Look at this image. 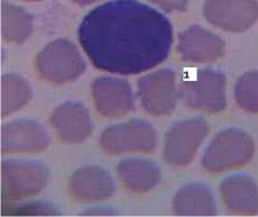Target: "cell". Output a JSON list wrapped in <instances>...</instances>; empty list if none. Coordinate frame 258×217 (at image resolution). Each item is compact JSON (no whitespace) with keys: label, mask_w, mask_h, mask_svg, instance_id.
I'll return each mask as SVG.
<instances>
[{"label":"cell","mask_w":258,"mask_h":217,"mask_svg":"<svg viewBox=\"0 0 258 217\" xmlns=\"http://www.w3.org/2000/svg\"><path fill=\"white\" fill-rule=\"evenodd\" d=\"M79 39L94 67L138 75L167 58L172 25L164 15L137 0H111L86 15Z\"/></svg>","instance_id":"1"},{"label":"cell","mask_w":258,"mask_h":217,"mask_svg":"<svg viewBox=\"0 0 258 217\" xmlns=\"http://www.w3.org/2000/svg\"><path fill=\"white\" fill-rule=\"evenodd\" d=\"M255 146L251 137L239 128L220 132L206 150L202 165L211 174L245 166L254 155Z\"/></svg>","instance_id":"2"},{"label":"cell","mask_w":258,"mask_h":217,"mask_svg":"<svg viewBox=\"0 0 258 217\" xmlns=\"http://www.w3.org/2000/svg\"><path fill=\"white\" fill-rule=\"evenodd\" d=\"M36 69L45 80L63 83L80 77L86 70V62L71 41L58 38L39 52Z\"/></svg>","instance_id":"3"},{"label":"cell","mask_w":258,"mask_h":217,"mask_svg":"<svg viewBox=\"0 0 258 217\" xmlns=\"http://www.w3.org/2000/svg\"><path fill=\"white\" fill-rule=\"evenodd\" d=\"M49 170L33 161L8 160L2 164L4 200H19L38 194L46 186Z\"/></svg>","instance_id":"4"},{"label":"cell","mask_w":258,"mask_h":217,"mask_svg":"<svg viewBox=\"0 0 258 217\" xmlns=\"http://www.w3.org/2000/svg\"><path fill=\"white\" fill-rule=\"evenodd\" d=\"M181 97L192 110L218 113L226 108V77L221 72L203 69L181 86Z\"/></svg>","instance_id":"5"},{"label":"cell","mask_w":258,"mask_h":217,"mask_svg":"<svg viewBox=\"0 0 258 217\" xmlns=\"http://www.w3.org/2000/svg\"><path fill=\"white\" fill-rule=\"evenodd\" d=\"M100 145L109 154L150 153L156 146V133L150 123L133 120L106 128L100 137Z\"/></svg>","instance_id":"6"},{"label":"cell","mask_w":258,"mask_h":217,"mask_svg":"<svg viewBox=\"0 0 258 217\" xmlns=\"http://www.w3.org/2000/svg\"><path fill=\"white\" fill-rule=\"evenodd\" d=\"M138 97L144 110L150 114L170 115L175 110L178 97L175 72L162 69L143 77L138 81Z\"/></svg>","instance_id":"7"},{"label":"cell","mask_w":258,"mask_h":217,"mask_svg":"<svg viewBox=\"0 0 258 217\" xmlns=\"http://www.w3.org/2000/svg\"><path fill=\"white\" fill-rule=\"evenodd\" d=\"M209 126L202 118H191L177 123L167 132L164 157L172 166H185L195 156Z\"/></svg>","instance_id":"8"},{"label":"cell","mask_w":258,"mask_h":217,"mask_svg":"<svg viewBox=\"0 0 258 217\" xmlns=\"http://www.w3.org/2000/svg\"><path fill=\"white\" fill-rule=\"evenodd\" d=\"M205 16L212 25L229 32H244L258 19L257 0H207Z\"/></svg>","instance_id":"9"},{"label":"cell","mask_w":258,"mask_h":217,"mask_svg":"<svg viewBox=\"0 0 258 217\" xmlns=\"http://www.w3.org/2000/svg\"><path fill=\"white\" fill-rule=\"evenodd\" d=\"M92 95L97 111L109 118L126 115L135 105L132 88L122 79L112 77L96 79L92 83Z\"/></svg>","instance_id":"10"},{"label":"cell","mask_w":258,"mask_h":217,"mask_svg":"<svg viewBox=\"0 0 258 217\" xmlns=\"http://www.w3.org/2000/svg\"><path fill=\"white\" fill-rule=\"evenodd\" d=\"M48 135L39 123L19 120L2 128L3 153H37L48 146Z\"/></svg>","instance_id":"11"},{"label":"cell","mask_w":258,"mask_h":217,"mask_svg":"<svg viewBox=\"0 0 258 217\" xmlns=\"http://www.w3.org/2000/svg\"><path fill=\"white\" fill-rule=\"evenodd\" d=\"M177 50L186 62L210 63L223 56L225 43L216 34L192 26L180 34Z\"/></svg>","instance_id":"12"},{"label":"cell","mask_w":258,"mask_h":217,"mask_svg":"<svg viewBox=\"0 0 258 217\" xmlns=\"http://www.w3.org/2000/svg\"><path fill=\"white\" fill-rule=\"evenodd\" d=\"M69 189L76 200L91 203L111 197L115 192V184L105 169L97 166H86L71 176Z\"/></svg>","instance_id":"13"},{"label":"cell","mask_w":258,"mask_h":217,"mask_svg":"<svg viewBox=\"0 0 258 217\" xmlns=\"http://www.w3.org/2000/svg\"><path fill=\"white\" fill-rule=\"evenodd\" d=\"M52 125L58 139L67 144H77L92 133V122L87 108L79 102L68 101L52 114Z\"/></svg>","instance_id":"14"},{"label":"cell","mask_w":258,"mask_h":217,"mask_svg":"<svg viewBox=\"0 0 258 217\" xmlns=\"http://www.w3.org/2000/svg\"><path fill=\"white\" fill-rule=\"evenodd\" d=\"M221 197L231 211L239 215L258 214V185L250 177L236 175L222 181Z\"/></svg>","instance_id":"15"},{"label":"cell","mask_w":258,"mask_h":217,"mask_svg":"<svg viewBox=\"0 0 258 217\" xmlns=\"http://www.w3.org/2000/svg\"><path fill=\"white\" fill-rule=\"evenodd\" d=\"M118 175L128 189L134 192H146L160 181L161 171L154 162L129 159L119 164Z\"/></svg>","instance_id":"16"},{"label":"cell","mask_w":258,"mask_h":217,"mask_svg":"<svg viewBox=\"0 0 258 217\" xmlns=\"http://www.w3.org/2000/svg\"><path fill=\"white\" fill-rule=\"evenodd\" d=\"M173 208L177 215H215L217 207L211 191L200 184H188L177 191Z\"/></svg>","instance_id":"17"},{"label":"cell","mask_w":258,"mask_h":217,"mask_svg":"<svg viewBox=\"0 0 258 217\" xmlns=\"http://www.w3.org/2000/svg\"><path fill=\"white\" fill-rule=\"evenodd\" d=\"M33 29V17L23 8L7 2L2 3L3 37L12 43H23Z\"/></svg>","instance_id":"18"},{"label":"cell","mask_w":258,"mask_h":217,"mask_svg":"<svg viewBox=\"0 0 258 217\" xmlns=\"http://www.w3.org/2000/svg\"><path fill=\"white\" fill-rule=\"evenodd\" d=\"M32 97V89L24 78L6 75L2 79V116L6 117L24 107Z\"/></svg>","instance_id":"19"},{"label":"cell","mask_w":258,"mask_h":217,"mask_svg":"<svg viewBox=\"0 0 258 217\" xmlns=\"http://www.w3.org/2000/svg\"><path fill=\"white\" fill-rule=\"evenodd\" d=\"M235 98L238 105L252 114H258V71H250L236 83Z\"/></svg>","instance_id":"20"},{"label":"cell","mask_w":258,"mask_h":217,"mask_svg":"<svg viewBox=\"0 0 258 217\" xmlns=\"http://www.w3.org/2000/svg\"><path fill=\"white\" fill-rule=\"evenodd\" d=\"M14 215H57L58 211L54 210V207L45 203H29L21 207H16Z\"/></svg>","instance_id":"21"},{"label":"cell","mask_w":258,"mask_h":217,"mask_svg":"<svg viewBox=\"0 0 258 217\" xmlns=\"http://www.w3.org/2000/svg\"><path fill=\"white\" fill-rule=\"evenodd\" d=\"M166 12H184L190 0H151Z\"/></svg>","instance_id":"22"},{"label":"cell","mask_w":258,"mask_h":217,"mask_svg":"<svg viewBox=\"0 0 258 217\" xmlns=\"http://www.w3.org/2000/svg\"><path fill=\"white\" fill-rule=\"evenodd\" d=\"M83 214H89V215H108V214H113L112 211H108V210H105V211H100V210H97V211H92V210H88L86 211V213Z\"/></svg>","instance_id":"23"},{"label":"cell","mask_w":258,"mask_h":217,"mask_svg":"<svg viewBox=\"0 0 258 217\" xmlns=\"http://www.w3.org/2000/svg\"><path fill=\"white\" fill-rule=\"evenodd\" d=\"M73 2L79 5H88V4H92L94 2H97V0H73Z\"/></svg>","instance_id":"24"},{"label":"cell","mask_w":258,"mask_h":217,"mask_svg":"<svg viewBox=\"0 0 258 217\" xmlns=\"http://www.w3.org/2000/svg\"><path fill=\"white\" fill-rule=\"evenodd\" d=\"M27 2H38V0H27Z\"/></svg>","instance_id":"25"}]
</instances>
